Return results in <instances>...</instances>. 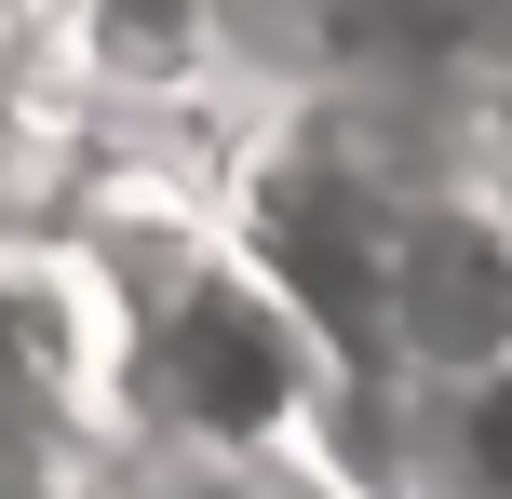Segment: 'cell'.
Wrapping results in <instances>:
<instances>
[{
    "label": "cell",
    "instance_id": "6da1fadb",
    "mask_svg": "<svg viewBox=\"0 0 512 499\" xmlns=\"http://www.w3.org/2000/svg\"><path fill=\"white\" fill-rule=\"evenodd\" d=\"M189 392H203V419H256L283 392V351L243 311H189Z\"/></svg>",
    "mask_w": 512,
    "mask_h": 499
}]
</instances>
